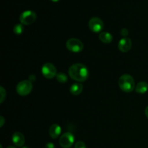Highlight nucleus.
<instances>
[{
    "label": "nucleus",
    "instance_id": "obj_1",
    "mask_svg": "<svg viewBox=\"0 0 148 148\" xmlns=\"http://www.w3.org/2000/svg\"><path fill=\"white\" fill-rule=\"evenodd\" d=\"M68 73L72 79L78 82H85L88 79L89 75L88 67L85 64L81 63L72 64L69 68Z\"/></svg>",
    "mask_w": 148,
    "mask_h": 148
},
{
    "label": "nucleus",
    "instance_id": "obj_3",
    "mask_svg": "<svg viewBox=\"0 0 148 148\" xmlns=\"http://www.w3.org/2000/svg\"><path fill=\"white\" fill-rule=\"evenodd\" d=\"M33 90V84L30 80L20 81L16 86V91L22 96H25L30 94Z\"/></svg>",
    "mask_w": 148,
    "mask_h": 148
},
{
    "label": "nucleus",
    "instance_id": "obj_6",
    "mask_svg": "<svg viewBox=\"0 0 148 148\" xmlns=\"http://www.w3.org/2000/svg\"><path fill=\"white\" fill-rule=\"evenodd\" d=\"M41 72L43 76L47 79H52L57 75L56 68L55 67L53 64L49 63V62L43 65L41 68Z\"/></svg>",
    "mask_w": 148,
    "mask_h": 148
},
{
    "label": "nucleus",
    "instance_id": "obj_2",
    "mask_svg": "<svg viewBox=\"0 0 148 148\" xmlns=\"http://www.w3.org/2000/svg\"><path fill=\"white\" fill-rule=\"evenodd\" d=\"M119 86L124 92H131L135 88V82L132 76L129 74L121 75L119 79Z\"/></svg>",
    "mask_w": 148,
    "mask_h": 148
},
{
    "label": "nucleus",
    "instance_id": "obj_11",
    "mask_svg": "<svg viewBox=\"0 0 148 148\" xmlns=\"http://www.w3.org/2000/svg\"><path fill=\"white\" fill-rule=\"evenodd\" d=\"M62 133V128L58 124H52L49 129V135L52 139H56Z\"/></svg>",
    "mask_w": 148,
    "mask_h": 148
},
{
    "label": "nucleus",
    "instance_id": "obj_5",
    "mask_svg": "<svg viewBox=\"0 0 148 148\" xmlns=\"http://www.w3.org/2000/svg\"><path fill=\"white\" fill-rule=\"evenodd\" d=\"M36 20V13L33 10H25L20 16V23L25 25H28L34 23Z\"/></svg>",
    "mask_w": 148,
    "mask_h": 148
},
{
    "label": "nucleus",
    "instance_id": "obj_21",
    "mask_svg": "<svg viewBox=\"0 0 148 148\" xmlns=\"http://www.w3.org/2000/svg\"><path fill=\"white\" fill-rule=\"evenodd\" d=\"M0 119H1V127H3V125H4V119L3 116H1L0 117Z\"/></svg>",
    "mask_w": 148,
    "mask_h": 148
},
{
    "label": "nucleus",
    "instance_id": "obj_22",
    "mask_svg": "<svg viewBox=\"0 0 148 148\" xmlns=\"http://www.w3.org/2000/svg\"><path fill=\"white\" fill-rule=\"evenodd\" d=\"M145 114L146 116H147V119H148V106L146 107L145 110Z\"/></svg>",
    "mask_w": 148,
    "mask_h": 148
},
{
    "label": "nucleus",
    "instance_id": "obj_24",
    "mask_svg": "<svg viewBox=\"0 0 148 148\" xmlns=\"http://www.w3.org/2000/svg\"><path fill=\"white\" fill-rule=\"evenodd\" d=\"M52 1H54V2H56V1H59V0H51Z\"/></svg>",
    "mask_w": 148,
    "mask_h": 148
},
{
    "label": "nucleus",
    "instance_id": "obj_12",
    "mask_svg": "<svg viewBox=\"0 0 148 148\" xmlns=\"http://www.w3.org/2000/svg\"><path fill=\"white\" fill-rule=\"evenodd\" d=\"M83 90V85L79 82H76L71 85L69 88V92L74 95H78Z\"/></svg>",
    "mask_w": 148,
    "mask_h": 148
},
{
    "label": "nucleus",
    "instance_id": "obj_13",
    "mask_svg": "<svg viewBox=\"0 0 148 148\" xmlns=\"http://www.w3.org/2000/svg\"><path fill=\"white\" fill-rule=\"evenodd\" d=\"M135 90L137 93L145 94L148 91V83L142 81V82H138L135 87Z\"/></svg>",
    "mask_w": 148,
    "mask_h": 148
},
{
    "label": "nucleus",
    "instance_id": "obj_16",
    "mask_svg": "<svg viewBox=\"0 0 148 148\" xmlns=\"http://www.w3.org/2000/svg\"><path fill=\"white\" fill-rule=\"evenodd\" d=\"M13 31L16 35H21L24 31V27H23V25L20 23V24H17L14 25V28H13Z\"/></svg>",
    "mask_w": 148,
    "mask_h": 148
},
{
    "label": "nucleus",
    "instance_id": "obj_10",
    "mask_svg": "<svg viewBox=\"0 0 148 148\" xmlns=\"http://www.w3.org/2000/svg\"><path fill=\"white\" fill-rule=\"evenodd\" d=\"M12 140L17 147H22L25 144V137L20 132H16L12 134Z\"/></svg>",
    "mask_w": 148,
    "mask_h": 148
},
{
    "label": "nucleus",
    "instance_id": "obj_23",
    "mask_svg": "<svg viewBox=\"0 0 148 148\" xmlns=\"http://www.w3.org/2000/svg\"><path fill=\"white\" fill-rule=\"evenodd\" d=\"M7 148H17V147H13V146H9Z\"/></svg>",
    "mask_w": 148,
    "mask_h": 148
},
{
    "label": "nucleus",
    "instance_id": "obj_15",
    "mask_svg": "<svg viewBox=\"0 0 148 148\" xmlns=\"http://www.w3.org/2000/svg\"><path fill=\"white\" fill-rule=\"evenodd\" d=\"M56 80L60 83H66L68 80V76L63 72H59L56 76Z\"/></svg>",
    "mask_w": 148,
    "mask_h": 148
},
{
    "label": "nucleus",
    "instance_id": "obj_14",
    "mask_svg": "<svg viewBox=\"0 0 148 148\" xmlns=\"http://www.w3.org/2000/svg\"><path fill=\"white\" fill-rule=\"evenodd\" d=\"M98 38L101 41L104 43H110L113 40V36L111 35V33H108V32H101L99 33Z\"/></svg>",
    "mask_w": 148,
    "mask_h": 148
},
{
    "label": "nucleus",
    "instance_id": "obj_20",
    "mask_svg": "<svg viewBox=\"0 0 148 148\" xmlns=\"http://www.w3.org/2000/svg\"><path fill=\"white\" fill-rule=\"evenodd\" d=\"M46 148H55V146H54V145L53 144V143H47V144H46Z\"/></svg>",
    "mask_w": 148,
    "mask_h": 148
},
{
    "label": "nucleus",
    "instance_id": "obj_18",
    "mask_svg": "<svg viewBox=\"0 0 148 148\" xmlns=\"http://www.w3.org/2000/svg\"><path fill=\"white\" fill-rule=\"evenodd\" d=\"M75 148H86V145L82 141H78L75 143Z\"/></svg>",
    "mask_w": 148,
    "mask_h": 148
},
{
    "label": "nucleus",
    "instance_id": "obj_4",
    "mask_svg": "<svg viewBox=\"0 0 148 148\" xmlns=\"http://www.w3.org/2000/svg\"><path fill=\"white\" fill-rule=\"evenodd\" d=\"M66 46L67 49L73 53H79L82 51L84 48V44L80 40L75 38L68 39L66 43Z\"/></svg>",
    "mask_w": 148,
    "mask_h": 148
},
{
    "label": "nucleus",
    "instance_id": "obj_19",
    "mask_svg": "<svg viewBox=\"0 0 148 148\" xmlns=\"http://www.w3.org/2000/svg\"><path fill=\"white\" fill-rule=\"evenodd\" d=\"M128 33H129V30H127V28H125V27H124V28L121 29V36H124V38L127 37V36H128Z\"/></svg>",
    "mask_w": 148,
    "mask_h": 148
},
{
    "label": "nucleus",
    "instance_id": "obj_7",
    "mask_svg": "<svg viewBox=\"0 0 148 148\" xmlns=\"http://www.w3.org/2000/svg\"><path fill=\"white\" fill-rule=\"evenodd\" d=\"M90 30L94 33H100L104 27V23L101 18L98 17H93L90 18L88 23Z\"/></svg>",
    "mask_w": 148,
    "mask_h": 148
},
{
    "label": "nucleus",
    "instance_id": "obj_8",
    "mask_svg": "<svg viewBox=\"0 0 148 148\" xmlns=\"http://www.w3.org/2000/svg\"><path fill=\"white\" fill-rule=\"evenodd\" d=\"M75 143V137L71 132H66L59 138V144L63 148H69Z\"/></svg>",
    "mask_w": 148,
    "mask_h": 148
},
{
    "label": "nucleus",
    "instance_id": "obj_17",
    "mask_svg": "<svg viewBox=\"0 0 148 148\" xmlns=\"http://www.w3.org/2000/svg\"><path fill=\"white\" fill-rule=\"evenodd\" d=\"M0 95H1V98H0V103H2L5 100L6 95H7V92L4 88L2 86H1V90H0Z\"/></svg>",
    "mask_w": 148,
    "mask_h": 148
},
{
    "label": "nucleus",
    "instance_id": "obj_9",
    "mask_svg": "<svg viewBox=\"0 0 148 148\" xmlns=\"http://www.w3.org/2000/svg\"><path fill=\"white\" fill-rule=\"evenodd\" d=\"M132 46V42L131 39L128 37L121 38L118 43L119 49L124 53L128 52L131 49Z\"/></svg>",
    "mask_w": 148,
    "mask_h": 148
}]
</instances>
